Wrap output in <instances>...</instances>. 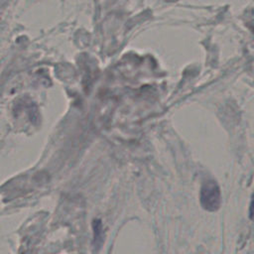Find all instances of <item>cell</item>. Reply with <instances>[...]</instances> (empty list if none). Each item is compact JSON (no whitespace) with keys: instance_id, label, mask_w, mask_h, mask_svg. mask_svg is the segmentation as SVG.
Masks as SVG:
<instances>
[{"instance_id":"3957f363","label":"cell","mask_w":254,"mask_h":254,"mask_svg":"<svg viewBox=\"0 0 254 254\" xmlns=\"http://www.w3.org/2000/svg\"><path fill=\"white\" fill-rule=\"evenodd\" d=\"M249 215L252 218L254 216V194L252 195L251 201H250V207H249Z\"/></svg>"},{"instance_id":"6da1fadb","label":"cell","mask_w":254,"mask_h":254,"mask_svg":"<svg viewBox=\"0 0 254 254\" xmlns=\"http://www.w3.org/2000/svg\"><path fill=\"white\" fill-rule=\"evenodd\" d=\"M200 204L207 211H216L221 202L220 189L216 182L212 180L204 181L200 188Z\"/></svg>"},{"instance_id":"7a4b0ae2","label":"cell","mask_w":254,"mask_h":254,"mask_svg":"<svg viewBox=\"0 0 254 254\" xmlns=\"http://www.w3.org/2000/svg\"><path fill=\"white\" fill-rule=\"evenodd\" d=\"M94 244L95 248H100V245L102 244V228L100 221H94Z\"/></svg>"}]
</instances>
